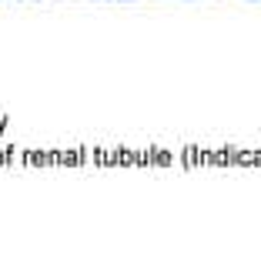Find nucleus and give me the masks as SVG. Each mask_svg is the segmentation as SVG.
Returning <instances> with one entry per match:
<instances>
[]
</instances>
